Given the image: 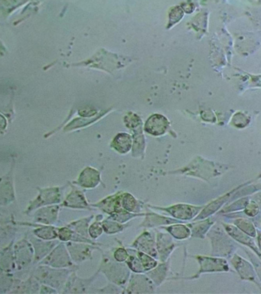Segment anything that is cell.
Wrapping results in <instances>:
<instances>
[{
	"label": "cell",
	"instance_id": "1",
	"mask_svg": "<svg viewBox=\"0 0 261 294\" xmlns=\"http://www.w3.org/2000/svg\"><path fill=\"white\" fill-rule=\"evenodd\" d=\"M168 120L160 115H152L148 119L145 129L148 133L153 136H160L165 133L168 128Z\"/></svg>",
	"mask_w": 261,
	"mask_h": 294
},
{
	"label": "cell",
	"instance_id": "2",
	"mask_svg": "<svg viewBox=\"0 0 261 294\" xmlns=\"http://www.w3.org/2000/svg\"><path fill=\"white\" fill-rule=\"evenodd\" d=\"M112 145L117 152L127 153L130 150L132 139L127 134H119L113 141Z\"/></svg>",
	"mask_w": 261,
	"mask_h": 294
},
{
	"label": "cell",
	"instance_id": "3",
	"mask_svg": "<svg viewBox=\"0 0 261 294\" xmlns=\"http://www.w3.org/2000/svg\"><path fill=\"white\" fill-rule=\"evenodd\" d=\"M192 208L189 207L187 206H177L175 208L174 212H172L173 215L176 216L177 218H182V219H189V218L193 217V213L191 212Z\"/></svg>",
	"mask_w": 261,
	"mask_h": 294
},
{
	"label": "cell",
	"instance_id": "4",
	"mask_svg": "<svg viewBox=\"0 0 261 294\" xmlns=\"http://www.w3.org/2000/svg\"><path fill=\"white\" fill-rule=\"evenodd\" d=\"M101 226L100 225H98V224H95V225H93L92 226H91V229H90V234L92 236L93 238H97L98 236L101 234V228H100Z\"/></svg>",
	"mask_w": 261,
	"mask_h": 294
},
{
	"label": "cell",
	"instance_id": "5",
	"mask_svg": "<svg viewBox=\"0 0 261 294\" xmlns=\"http://www.w3.org/2000/svg\"><path fill=\"white\" fill-rule=\"evenodd\" d=\"M115 258L117 260L119 261H124L125 259H127V254L125 250H118L116 251V254H115Z\"/></svg>",
	"mask_w": 261,
	"mask_h": 294
}]
</instances>
